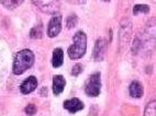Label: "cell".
<instances>
[{"label": "cell", "instance_id": "cell-3", "mask_svg": "<svg viewBox=\"0 0 156 116\" xmlns=\"http://www.w3.org/2000/svg\"><path fill=\"white\" fill-rule=\"evenodd\" d=\"M101 90V79H100V73L96 72L89 76V78L87 79L86 84H85V93L88 97H96L100 94Z\"/></svg>", "mask_w": 156, "mask_h": 116}, {"label": "cell", "instance_id": "cell-14", "mask_svg": "<svg viewBox=\"0 0 156 116\" xmlns=\"http://www.w3.org/2000/svg\"><path fill=\"white\" fill-rule=\"evenodd\" d=\"M41 26H36L33 28L31 31V37H35V39H40L42 36V30H41Z\"/></svg>", "mask_w": 156, "mask_h": 116}, {"label": "cell", "instance_id": "cell-10", "mask_svg": "<svg viewBox=\"0 0 156 116\" xmlns=\"http://www.w3.org/2000/svg\"><path fill=\"white\" fill-rule=\"evenodd\" d=\"M64 61V53L62 48H55L53 52V56H52V65L55 68H58L63 65Z\"/></svg>", "mask_w": 156, "mask_h": 116}, {"label": "cell", "instance_id": "cell-8", "mask_svg": "<svg viewBox=\"0 0 156 116\" xmlns=\"http://www.w3.org/2000/svg\"><path fill=\"white\" fill-rule=\"evenodd\" d=\"M65 84H66V80L65 78L61 75H56L54 76L53 78V86H52V89H53V93L55 95H58L62 92L64 91Z\"/></svg>", "mask_w": 156, "mask_h": 116}, {"label": "cell", "instance_id": "cell-9", "mask_svg": "<svg viewBox=\"0 0 156 116\" xmlns=\"http://www.w3.org/2000/svg\"><path fill=\"white\" fill-rule=\"evenodd\" d=\"M129 93L134 99H140L143 97V86L139 81H133L129 87Z\"/></svg>", "mask_w": 156, "mask_h": 116}, {"label": "cell", "instance_id": "cell-18", "mask_svg": "<svg viewBox=\"0 0 156 116\" xmlns=\"http://www.w3.org/2000/svg\"><path fill=\"white\" fill-rule=\"evenodd\" d=\"M46 91H48V89L42 88V89H41V94H42V95H43V94H45V95H46Z\"/></svg>", "mask_w": 156, "mask_h": 116}, {"label": "cell", "instance_id": "cell-13", "mask_svg": "<svg viewBox=\"0 0 156 116\" xmlns=\"http://www.w3.org/2000/svg\"><path fill=\"white\" fill-rule=\"evenodd\" d=\"M0 3L2 6L7 7L8 9H13L16 7L20 6V3H22V1H0Z\"/></svg>", "mask_w": 156, "mask_h": 116}, {"label": "cell", "instance_id": "cell-12", "mask_svg": "<svg viewBox=\"0 0 156 116\" xmlns=\"http://www.w3.org/2000/svg\"><path fill=\"white\" fill-rule=\"evenodd\" d=\"M148 11H150V7H148L147 5H136L133 9L134 14H137V13H140V12H142V13H147Z\"/></svg>", "mask_w": 156, "mask_h": 116}, {"label": "cell", "instance_id": "cell-5", "mask_svg": "<svg viewBox=\"0 0 156 116\" xmlns=\"http://www.w3.org/2000/svg\"><path fill=\"white\" fill-rule=\"evenodd\" d=\"M36 87H37V80H36L35 77L31 76V77H29L28 79H25V80L21 83L20 91H21L22 94H29V93H31V92H33L36 89Z\"/></svg>", "mask_w": 156, "mask_h": 116}, {"label": "cell", "instance_id": "cell-4", "mask_svg": "<svg viewBox=\"0 0 156 116\" xmlns=\"http://www.w3.org/2000/svg\"><path fill=\"white\" fill-rule=\"evenodd\" d=\"M62 30V17L61 15H55L51 19L48 28V35L50 37H55L59 34Z\"/></svg>", "mask_w": 156, "mask_h": 116}, {"label": "cell", "instance_id": "cell-11", "mask_svg": "<svg viewBox=\"0 0 156 116\" xmlns=\"http://www.w3.org/2000/svg\"><path fill=\"white\" fill-rule=\"evenodd\" d=\"M144 116H156V103L155 101H152L147 104L145 108Z\"/></svg>", "mask_w": 156, "mask_h": 116}, {"label": "cell", "instance_id": "cell-17", "mask_svg": "<svg viewBox=\"0 0 156 116\" xmlns=\"http://www.w3.org/2000/svg\"><path fill=\"white\" fill-rule=\"evenodd\" d=\"M81 71H83V67H81V65L76 64L75 66H74V68H73L72 73H73V76H78Z\"/></svg>", "mask_w": 156, "mask_h": 116}, {"label": "cell", "instance_id": "cell-7", "mask_svg": "<svg viewBox=\"0 0 156 116\" xmlns=\"http://www.w3.org/2000/svg\"><path fill=\"white\" fill-rule=\"evenodd\" d=\"M106 47L107 43L103 39H99L95 44V48H94V59L95 60L100 61L103 59L105 53H106Z\"/></svg>", "mask_w": 156, "mask_h": 116}, {"label": "cell", "instance_id": "cell-2", "mask_svg": "<svg viewBox=\"0 0 156 116\" xmlns=\"http://www.w3.org/2000/svg\"><path fill=\"white\" fill-rule=\"evenodd\" d=\"M87 49V36L83 31H78L73 37V45L69 46L67 53L70 59H79L85 55Z\"/></svg>", "mask_w": 156, "mask_h": 116}, {"label": "cell", "instance_id": "cell-16", "mask_svg": "<svg viewBox=\"0 0 156 116\" xmlns=\"http://www.w3.org/2000/svg\"><path fill=\"white\" fill-rule=\"evenodd\" d=\"M25 113L28 114V115L32 116L36 113V106L34 104H29L27 107H25Z\"/></svg>", "mask_w": 156, "mask_h": 116}, {"label": "cell", "instance_id": "cell-1", "mask_svg": "<svg viewBox=\"0 0 156 116\" xmlns=\"http://www.w3.org/2000/svg\"><path fill=\"white\" fill-rule=\"evenodd\" d=\"M34 64V54L30 49L20 50L13 59V70L14 75H21L25 70L30 69Z\"/></svg>", "mask_w": 156, "mask_h": 116}, {"label": "cell", "instance_id": "cell-6", "mask_svg": "<svg viewBox=\"0 0 156 116\" xmlns=\"http://www.w3.org/2000/svg\"><path fill=\"white\" fill-rule=\"evenodd\" d=\"M64 108L70 113H76L78 111H81L84 108V103L77 97H73L70 100H66L64 102Z\"/></svg>", "mask_w": 156, "mask_h": 116}, {"label": "cell", "instance_id": "cell-15", "mask_svg": "<svg viewBox=\"0 0 156 116\" xmlns=\"http://www.w3.org/2000/svg\"><path fill=\"white\" fill-rule=\"evenodd\" d=\"M76 23H77V18H76L75 15H72V17L67 18V28L68 29L74 28L76 25Z\"/></svg>", "mask_w": 156, "mask_h": 116}]
</instances>
